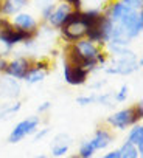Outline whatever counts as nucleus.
<instances>
[{"instance_id": "nucleus-1", "label": "nucleus", "mask_w": 143, "mask_h": 158, "mask_svg": "<svg viewBox=\"0 0 143 158\" xmlns=\"http://www.w3.org/2000/svg\"><path fill=\"white\" fill-rule=\"evenodd\" d=\"M81 10H72V13L68 14L65 23L59 28L61 30V36L64 39V42L67 44H75L81 39L86 37V25L81 19Z\"/></svg>"}, {"instance_id": "nucleus-2", "label": "nucleus", "mask_w": 143, "mask_h": 158, "mask_svg": "<svg viewBox=\"0 0 143 158\" xmlns=\"http://www.w3.org/2000/svg\"><path fill=\"white\" fill-rule=\"evenodd\" d=\"M141 118H143V106H141V102H138L132 107H128V109H123V110H118V112L112 113L110 116H107V123L110 126L123 130L128 126L135 124Z\"/></svg>"}, {"instance_id": "nucleus-3", "label": "nucleus", "mask_w": 143, "mask_h": 158, "mask_svg": "<svg viewBox=\"0 0 143 158\" xmlns=\"http://www.w3.org/2000/svg\"><path fill=\"white\" fill-rule=\"evenodd\" d=\"M115 23H118L123 28V31L126 33V36L132 40V39H135V37H138L141 34V30H143V11L141 10L140 11L132 10L129 14H126L124 17H121Z\"/></svg>"}, {"instance_id": "nucleus-4", "label": "nucleus", "mask_w": 143, "mask_h": 158, "mask_svg": "<svg viewBox=\"0 0 143 158\" xmlns=\"http://www.w3.org/2000/svg\"><path fill=\"white\" fill-rule=\"evenodd\" d=\"M39 118L37 116H30V118H27V119H24V121H20L13 130H11V133H10V138H8V141L10 143H19V141H22L27 135H31V133H34L36 130H37V127H39Z\"/></svg>"}, {"instance_id": "nucleus-5", "label": "nucleus", "mask_w": 143, "mask_h": 158, "mask_svg": "<svg viewBox=\"0 0 143 158\" xmlns=\"http://www.w3.org/2000/svg\"><path fill=\"white\" fill-rule=\"evenodd\" d=\"M64 81L68 85H83L87 82L89 71H86L83 67L72 65L67 60H64Z\"/></svg>"}, {"instance_id": "nucleus-6", "label": "nucleus", "mask_w": 143, "mask_h": 158, "mask_svg": "<svg viewBox=\"0 0 143 158\" xmlns=\"http://www.w3.org/2000/svg\"><path fill=\"white\" fill-rule=\"evenodd\" d=\"M31 67H33V60L30 57L19 56L14 60L8 62L5 73H6V76L14 77V79H25V76H27V73L30 71Z\"/></svg>"}, {"instance_id": "nucleus-7", "label": "nucleus", "mask_w": 143, "mask_h": 158, "mask_svg": "<svg viewBox=\"0 0 143 158\" xmlns=\"http://www.w3.org/2000/svg\"><path fill=\"white\" fill-rule=\"evenodd\" d=\"M20 95V84L14 77H0V96L8 98V99H16Z\"/></svg>"}, {"instance_id": "nucleus-8", "label": "nucleus", "mask_w": 143, "mask_h": 158, "mask_svg": "<svg viewBox=\"0 0 143 158\" xmlns=\"http://www.w3.org/2000/svg\"><path fill=\"white\" fill-rule=\"evenodd\" d=\"M72 13V8L67 5V3H61V5H58V6H54V10H53V13L50 14V17H48V25L50 27H53V28H61L64 23H65V20H67V17H68V14Z\"/></svg>"}, {"instance_id": "nucleus-9", "label": "nucleus", "mask_w": 143, "mask_h": 158, "mask_svg": "<svg viewBox=\"0 0 143 158\" xmlns=\"http://www.w3.org/2000/svg\"><path fill=\"white\" fill-rule=\"evenodd\" d=\"M11 23H13V27L25 30V31L37 30V20L31 14H28V13H17V14H14V19H13Z\"/></svg>"}, {"instance_id": "nucleus-10", "label": "nucleus", "mask_w": 143, "mask_h": 158, "mask_svg": "<svg viewBox=\"0 0 143 158\" xmlns=\"http://www.w3.org/2000/svg\"><path fill=\"white\" fill-rule=\"evenodd\" d=\"M30 3V0H2V14L3 16H14L22 13V10Z\"/></svg>"}, {"instance_id": "nucleus-11", "label": "nucleus", "mask_w": 143, "mask_h": 158, "mask_svg": "<svg viewBox=\"0 0 143 158\" xmlns=\"http://www.w3.org/2000/svg\"><path fill=\"white\" fill-rule=\"evenodd\" d=\"M92 146L95 147V150H101V149H106L107 146H110L112 143V135L106 130V129H98L93 135V138L90 139Z\"/></svg>"}, {"instance_id": "nucleus-12", "label": "nucleus", "mask_w": 143, "mask_h": 158, "mask_svg": "<svg viewBox=\"0 0 143 158\" xmlns=\"http://www.w3.org/2000/svg\"><path fill=\"white\" fill-rule=\"evenodd\" d=\"M128 141L138 150V153L143 152V126H141V124L134 126V129L129 132Z\"/></svg>"}, {"instance_id": "nucleus-13", "label": "nucleus", "mask_w": 143, "mask_h": 158, "mask_svg": "<svg viewBox=\"0 0 143 158\" xmlns=\"http://www.w3.org/2000/svg\"><path fill=\"white\" fill-rule=\"evenodd\" d=\"M47 74H48V71L41 70V68H37V67H31L30 71L27 73V76H25L24 81H27L28 84H39V82H42L44 79H45Z\"/></svg>"}, {"instance_id": "nucleus-14", "label": "nucleus", "mask_w": 143, "mask_h": 158, "mask_svg": "<svg viewBox=\"0 0 143 158\" xmlns=\"http://www.w3.org/2000/svg\"><path fill=\"white\" fill-rule=\"evenodd\" d=\"M118 152H120V158H138V155H140L138 150L129 141H126Z\"/></svg>"}, {"instance_id": "nucleus-15", "label": "nucleus", "mask_w": 143, "mask_h": 158, "mask_svg": "<svg viewBox=\"0 0 143 158\" xmlns=\"http://www.w3.org/2000/svg\"><path fill=\"white\" fill-rule=\"evenodd\" d=\"M22 104L20 102H14V104H0V119H3L8 115L17 113L20 110Z\"/></svg>"}, {"instance_id": "nucleus-16", "label": "nucleus", "mask_w": 143, "mask_h": 158, "mask_svg": "<svg viewBox=\"0 0 143 158\" xmlns=\"http://www.w3.org/2000/svg\"><path fill=\"white\" fill-rule=\"evenodd\" d=\"M115 93V92H114ZM114 93L112 92H107V93H98L97 95V102L106 106V107H114L115 106V98H114Z\"/></svg>"}, {"instance_id": "nucleus-17", "label": "nucleus", "mask_w": 143, "mask_h": 158, "mask_svg": "<svg viewBox=\"0 0 143 158\" xmlns=\"http://www.w3.org/2000/svg\"><path fill=\"white\" fill-rule=\"evenodd\" d=\"M95 153V147L92 146L90 141H86L81 144L80 147V158H92V155Z\"/></svg>"}, {"instance_id": "nucleus-18", "label": "nucleus", "mask_w": 143, "mask_h": 158, "mask_svg": "<svg viewBox=\"0 0 143 158\" xmlns=\"http://www.w3.org/2000/svg\"><path fill=\"white\" fill-rule=\"evenodd\" d=\"M81 3L83 5H87L89 10H103L104 8V3H106V0H81Z\"/></svg>"}, {"instance_id": "nucleus-19", "label": "nucleus", "mask_w": 143, "mask_h": 158, "mask_svg": "<svg viewBox=\"0 0 143 158\" xmlns=\"http://www.w3.org/2000/svg\"><path fill=\"white\" fill-rule=\"evenodd\" d=\"M129 95V87L128 85H121L118 92L114 93V98H115V102H124L126 98Z\"/></svg>"}, {"instance_id": "nucleus-20", "label": "nucleus", "mask_w": 143, "mask_h": 158, "mask_svg": "<svg viewBox=\"0 0 143 158\" xmlns=\"http://www.w3.org/2000/svg\"><path fill=\"white\" fill-rule=\"evenodd\" d=\"M93 102H97V95H84V96L76 98V104H80V106H89Z\"/></svg>"}, {"instance_id": "nucleus-21", "label": "nucleus", "mask_w": 143, "mask_h": 158, "mask_svg": "<svg viewBox=\"0 0 143 158\" xmlns=\"http://www.w3.org/2000/svg\"><path fill=\"white\" fill-rule=\"evenodd\" d=\"M68 146H62V144H51V155L53 156H62L64 153H67Z\"/></svg>"}, {"instance_id": "nucleus-22", "label": "nucleus", "mask_w": 143, "mask_h": 158, "mask_svg": "<svg viewBox=\"0 0 143 158\" xmlns=\"http://www.w3.org/2000/svg\"><path fill=\"white\" fill-rule=\"evenodd\" d=\"M120 2L124 3L128 8L135 10V11H140L141 6H143V0H120Z\"/></svg>"}, {"instance_id": "nucleus-23", "label": "nucleus", "mask_w": 143, "mask_h": 158, "mask_svg": "<svg viewBox=\"0 0 143 158\" xmlns=\"http://www.w3.org/2000/svg\"><path fill=\"white\" fill-rule=\"evenodd\" d=\"M70 143H72V139H70V136H68L67 133H59V135H56V136H54V139H53V144L70 146Z\"/></svg>"}, {"instance_id": "nucleus-24", "label": "nucleus", "mask_w": 143, "mask_h": 158, "mask_svg": "<svg viewBox=\"0 0 143 158\" xmlns=\"http://www.w3.org/2000/svg\"><path fill=\"white\" fill-rule=\"evenodd\" d=\"M34 3H36V8H37L39 11H42V10H45L47 6L54 5V0H34Z\"/></svg>"}, {"instance_id": "nucleus-25", "label": "nucleus", "mask_w": 143, "mask_h": 158, "mask_svg": "<svg viewBox=\"0 0 143 158\" xmlns=\"http://www.w3.org/2000/svg\"><path fill=\"white\" fill-rule=\"evenodd\" d=\"M64 3H67L72 10H81L83 8L81 0H64Z\"/></svg>"}, {"instance_id": "nucleus-26", "label": "nucleus", "mask_w": 143, "mask_h": 158, "mask_svg": "<svg viewBox=\"0 0 143 158\" xmlns=\"http://www.w3.org/2000/svg\"><path fill=\"white\" fill-rule=\"evenodd\" d=\"M54 6H56V5H50V6H47L45 10H42V11H41V16H42V20H45V22L48 20V17H50V14H51V13H53V10H54Z\"/></svg>"}, {"instance_id": "nucleus-27", "label": "nucleus", "mask_w": 143, "mask_h": 158, "mask_svg": "<svg viewBox=\"0 0 143 158\" xmlns=\"http://www.w3.org/2000/svg\"><path fill=\"white\" fill-rule=\"evenodd\" d=\"M50 109H51V102L45 101V102H42V104L37 107V112H39V113H44V112H47V110H50Z\"/></svg>"}, {"instance_id": "nucleus-28", "label": "nucleus", "mask_w": 143, "mask_h": 158, "mask_svg": "<svg viewBox=\"0 0 143 158\" xmlns=\"http://www.w3.org/2000/svg\"><path fill=\"white\" fill-rule=\"evenodd\" d=\"M48 132H50V129H41L39 132H36V135H34V139H36V141L42 139L45 135H48Z\"/></svg>"}, {"instance_id": "nucleus-29", "label": "nucleus", "mask_w": 143, "mask_h": 158, "mask_svg": "<svg viewBox=\"0 0 143 158\" xmlns=\"http://www.w3.org/2000/svg\"><path fill=\"white\" fill-rule=\"evenodd\" d=\"M6 67H8V60H6L5 57L0 56V73H5Z\"/></svg>"}, {"instance_id": "nucleus-30", "label": "nucleus", "mask_w": 143, "mask_h": 158, "mask_svg": "<svg viewBox=\"0 0 143 158\" xmlns=\"http://www.w3.org/2000/svg\"><path fill=\"white\" fill-rule=\"evenodd\" d=\"M103 158H120V152L118 150H114V152H109V153H106Z\"/></svg>"}, {"instance_id": "nucleus-31", "label": "nucleus", "mask_w": 143, "mask_h": 158, "mask_svg": "<svg viewBox=\"0 0 143 158\" xmlns=\"http://www.w3.org/2000/svg\"><path fill=\"white\" fill-rule=\"evenodd\" d=\"M68 158H80L78 155H72V156H68Z\"/></svg>"}, {"instance_id": "nucleus-32", "label": "nucleus", "mask_w": 143, "mask_h": 158, "mask_svg": "<svg viewBox=\"0 0 143 158\" xmlns=\"http://www.w3.org/2000/svg\"><path fill=\"white\" fill-rule=\"evenodd\" d=\"M0 14H2V0H0Z\"/></svg>"}, {"instance_id": "nucleus-33", "label": "nucleus", "mask_w": 143, "mask_h": 158, "mask_svg": "<svg viewBox=\"0 0 143 158\" xmlns=\"http://www.w3.org/2000/svg\"><path fill=\"white\" fill-rule=\"evenodd\" d=\"M36 158H47L45 155H39V156H36Z\"/></svg>"}]
</instances>
